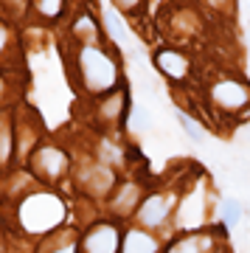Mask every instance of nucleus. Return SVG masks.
<instances>
[{
  "label": "nucleus",
  "mask_w": 250,
  "mask_h": 253,
  "mask_svg": "<svg viewBox=\"0 0 250 253\" xmlns=\"http://www.w3.org/2000/svg\"><path fill=\"white\" fill-rule=\"evenodd\" d=\"M214 239L208 234H194V236H183L169 248V253H211Z\"/></svg>",
  "instance_id": "10"
},
{
  "label": "nucleus",
  "mask_w": 250,
  "mask_h": 253,
  "mask_svg": "<svg viewBox=\"0 0 250 253\" xmlns=\"http://www.w3.org/2000/svg\"><path fill=\"white\" fill-rule=\"evenodd\" d=\"M208 3H214L216 9H219V6H228V3H231V0H208Z\"/></svg>",
  "instance_id": "21"
},
{
  "label": "nucleus",
  "mask_w": 250,
  "mask_h": 253,
  "mask_svg": "<svg viewBox=\"0 0 250 253\" xmlns=\"http://www.w3.org/2000/svg\"><path fill=\"white\" fill-rule=\"evenodd\" d=\"M239 214H242V208H239V203L236 200H222V222L228 228H233L236 222H239Z\"/></svg>",
  "instance_id": "16"
},
{
  "label": "nucleus",
  "mask_w": 250,
  "mask_h": 253,
  "mask_svg": "<svg viewBox=\"0 0 250 253\" xmlns=\"http://www.w3.org/2000/svg\"><path fill=\"white\" fill-rule=\"evenodd\" d=\"M79 73L82 82L90 93H110L118 84V68L98 45H82L79 48Z\"/></svg>",
  "instance_id": "1"
},
{
  "label": "nucleus",
  "mask_w": 250,
  "mask_h": 253,
  "mask_svg": "<svg viewBox=\"0 0 250 253\" xmlns=\"http://www.w3.org/2000/svg\"><path fill=\"white\" fill-rule=\"evenodd\" d=\"M62 6H65V0H34V9H37V14H42V17H48V20L59 17V11H62Z\"/></svg>",
  "instance_id": "14"
},
{
  "label": "nucleus",
  "mask_w": 250,
  "mask_h": 253,
  "mask_svg": "<svg viewBox=\"0 0 250 253\" xmlns=\"http://www.w3.org/2000/svg\"><path fill=\"white\" fill-rule=\"evenodd\" d=\"M0 90H3V82H0Z\"/></svg>",
  "instance_id": "23"
},
{
  "label": "nucleus",
  "mask_w": 250,
  "mask_h": 253,
  "mask_svg": "<svg viewBox=\"0 0 250 253\" xmlns=\"http://www.w3.org/2000/svg\"><path fill=\"white\" fill-rule=\"evenodd\" d=\"M3 42H6V28L0 26V48H3Z\"/></svg>",
  "instance_id": "22"
},
{
  "label": "nucleus",
  "mask_w": 250,
  "mask_h": 253,
  "mask_svg": "<svg viewBox=\"0 0 250 253\" xmlns=\"http://www.w3.org/2000/svg\"><path fill=\"white\" fill-rule=\"evenodd\" d=\"M31 169L45 180H59L68 172V155L56 146H37L34 158H31Z\"/></svg>",
  "instance_id": "4"
},
{
  "label": "nucleus",
  "mask_w": 250,
  "mask_h": 253,
  "mask_svg": "<svg viewBox=\"0 0 250 253\" xmlns=\"http://www.w3.org/2000/svg\"><path fill=\"white\" fill-rule=\"evenodd\" d=\"M135 200H138V186H124V189L118 191V197H113V208L116 211H132Z\"/></svg>",
  "instance_id": "13"
},
{
  "label": "nucleus",
  "mask_w": 250,
  "mask_h": 253,
  "mask_svg": "<svg viewBox=\"0 0 250 253\" xmlns=\"http://www.w3.org/2000/svg\"><path fill=\"white\" fill-rule=\"evenodd\" d=\"M121 253H158V239L146 231H129L121 239Z\"/></svg>",
  "instance_id": "9"
},
{
  "label": "nucleus",
  "mask_w": 250,
  "mask_h": 253,
  "mask_svg": "<svg viewBox=\"0 0 250 253\" xmlns=\"http://www.w3.org/2000/svg\"><path fill=\"white\" fill-rule=\"evenodd\" d=\"M40 253H76V236H73V231L45 236L42 245H40Z\"/></svg>",
  "instance_id": "11"
},
{
  "label": "nucleus",
  "mask_w": 250,
  "mask_h": 253,
  "mask_svg": "<svg viewBox=\"0 0 250 253\" xmlns=\"http://www.w3.org/2000/svg\"><path fill=\"white\" fill-rule=\"evenodd\" d=\"M177 121H180V126H183V132H186L194 144H200V141H206V132L197 126V121H191V118L186 116V113H177Z\"/></svg>",
  "instance_id": "15"
},
{
  "label": "nucleus",
  "mask_w": 250,
  "mask_h": 253,
  "mask_svg": "<svg viewBox=\"0 0 250 253\" xmlns=\"http://www.w3.org/2000/svg\"><path fill=\"white\" fill-rule=\"evenodd\" d=\"M169 217V197L163 194H152L143 200V206L138 208V222L143 228H161Z\"/></svg>",
  "instance_id": "6"
},
{
  "label": "nucleus",
  "mask_w": 250,
  "mask_h": 253,
  "mask_svg": "<svg viewBox=\"0 0 250 253\" xmlns=\"http://www.w3.org/2000/svg\"><path fill=\"white\" fill-rule=\"evenodd\" d=\"M20 214H23V222H26V228L34 222V217L40 219L37 222V231H42V234H48L51 228L62 219V203L54 197V194H34V197H28L26 203H23V208H20Z\"/></svg>",
  "instance_id": "2"
},
{
  "label": "nucleus",
  "mask_w": 250,
  "mask_h": 253,
  "mask_svg": "<svg viewBox=\"0 0 250 253\" xmlns=\"http://www.w3.org/2000/svg\"><path fill=\"white\" fill-rule=\"evenodd\" d=\"M155 65L161 68L169 79H186L188 73V59L180 51H171V48H163L155 54Z\"/></svg>",
  "instance_id": "7"
},
{
  "label": "nucleus",
  "mask_w": 250,
  "mask_h": 253,
  "mask_svg": "<svg viewBox=\"0 0 250 253\" xmlns=\"http://www.w3.org/2000/svg\"><path fill=\"white\" fill-rule=\"evenodd\" d=\"M129 126H132V129H143V126H146V116H143V110H141V107H132Z\"/></svg>",
  "instance_id": "19"
},
{
  "label": "nucleus",
  "mask_w": 250,
  "mask_h": 253,
  "mask_svg": "<svg viewBox=\"0 0 250 253\" xmlns=\"http://www.w3.org/2000/svg\"><path fill=\"white\" fill-rule=\"evenodd\" d=\"M211 96H214V101L219 104L222 110H242L250 104V87L248 84H242V82L236 79H222L214 84V90H211Z\"/></svg>",
  "instance_id": "5"
},
{
  "label": "nucleus",
  "mask_w": 250,
  "mask_h": 253,
  "mask_svg": "<svg viewBox=\"0 0 250 253\" xmlns=\"http://www.w3.org/2000/svg\"><path fill=\"white\" fill-rule=\"evenodd\" d=\"M107 28H110V34L116 37L118 42H124V40H126V37H124V26L118 23V17H116V14H107Z\"/></svg>",
  "instance_id": "18"
},
{
  "label": "nucleus",
  "mask_w": 250,
  "mask_h": 253,
  "mask_svg": "<svg viewBox=\"0 0 250 253\" xmlns=\"http://www.w3.org/2000/svg\"><path fill=\"white\" fill-rule=\"evenodd\" d=\"M84 253H121V231L113 222H96L82 236Z\"/></svg>",
  "instance_id": "3"
},
{
  "label": "nucleus",
  "mask_w": 250,
  "mask_h": 253,
  "mask_svg": "<svg viewBox=\"0 0 250 253\" xmlns=\"http://www.w3.org/2000/svg\"><path fill=\"white\" fill-rule=\"evenodd\" d=\"M11 155V129L6 124H0V163H6Z\"/></svg>",
  "instance_id": "17"
},
{
  "label": "nucleus",
  "mask_w": 250,
  "mask_h": 253,
  "mask_svg": "<svg viewBox=\"0 0 250 253\" xmlns=\"http://www.w3.org/2000/svg\"><path fill=\"white\" fill-rule=\"evenodd\" d=\"M124 110H126L124 90H110V96L101 99V104H98V116H101L104 124H116L118 118L124 116Z\"/></svg>",
  "instance_id": "8"
},
{
  "label": "nucleus",
  "mask_w": 250,
  "mask_h": 253,
  "mask_svg": "<svg viewBox=\"0 0 250 253\" xmlns=\"http://www.w3.org/2000/svg\"><path fill=\"white\" fill-rule=\"evenodd\" d=\"M116 3H118V9L126 11V14H129L132 9H138V6H141V0H116Z\"/></svg>",
  "instance_id": "20"
},
{
  "label": "nucleus",
  "mask_w": 250,
  "mask_h": 253,
  "mask_svg": "<svg viewBox=\"0 0 250 253\" xmlns=\"http://www.w3.org/2000/svg\"><path fill=\"white\" fill-rule=\"evenodd\" d=\"M73 37H79V40H90V45H96V23L90 20V14H82L76 23H73Z\"/></svg>",
  "instance_id": "12"
}]
</instances>
